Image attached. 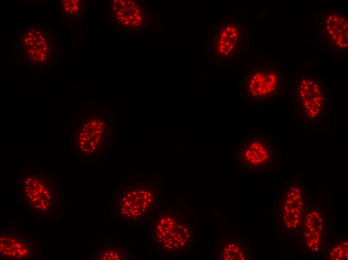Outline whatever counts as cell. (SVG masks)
<instances>
[{"mask_svg": "<svg viewBox=\"0 0 348 260\" xmlns=\"http://www.w3.org/2000/svg\"><path fill=\"white\" fill-rule=\"evenodd\" d=\"M118 200L120 216L128 223L138 222L154 212L158 194L152 186L137 184L121 191Z\"/></svg>", "mask_w": 348, "mask_h": 260, "instance_id": "obj_3", "label": "cell"}, {"mask_svg": "<svg viewBox=\"0 0 348 260\" xmlns=\"http://www.w3.org/2000/svg\"><path fill=\"white\" fill-rule=\"evenodd\" d=\"M326 260H344L348 258V244L346 240H337L328 248Z\"/></svg>", "mask_w": 348, "mask_h": 260, "instance_id": "obj_15", "label": "cell"}, {"mask_svg": "<svg viewBox=\"0 0 348 260\" xmlns=\"http://www.w3.org/2000/svg\"><path fill=\"white\" fill-rule=\"evenodd\" d=\"M115 12L117 22L123 27L138 28L144 22L143 12L136 2L130 0H118Z\"/></svg>", "mask_w": 348, "mask_h": 260, "instance_id": "obj_12", "label": "cell"}, {"mask_svg": "<svg viewBox=\"0 0 348 260\" xmlns=\"http://www.w3.org/2000/svg\"><path fill=\"white\" fill-rule=\"evenodd\" d=\"M280 198L278 220L281 230L288 234L298 233L308 210L304 185L287 182Z\"/></svg>", "mask_w": 348, "mask_h": 260, "instance_id": "obj_4", "label": "cell"}, {"mask_svg": "<svg viewBox=\"0 0 348 260\" xmlns=\"http://www.w3.org/2000/svg\"><path fill=\"white\" fill-rule=\"evenodd\" d=\"M321 33L323 40L334 50H347L348 24L345 16L336 12H328L324 16Z\"/></svg>", "mask_w": 348, "mask_h": 260, "instance_id": "obj_9", "label": "cell"}, {"mask_svg": "<svg viewBox=\"0 0 348 260\" xmlns=\"http://www.w3.org/2000/svg\"><path fill=\"white\" fill-rule=\"evenodd\" d=\"M248 250L241 241L236 238H226L218 249L219 260H246Z\"/></svg>", "mask_w": 348, "mask_h": 260, "instance_id": "obj_13", "label": "cell"}, {"mask_svg": "<svg viewBox=\"0 0 348 260\" xmlns=\"http://www.w3.org/2000/svg\"><path fill=\"white\" fill-rule=\"evenodd\" d=\"M36 248L32 241L16 232H5L0 237V256L8 260H31Z\"/></svg>", "mask_w": 348, "mask_h": 260, "instance_id": "obj_10", "label": "cell"}, {"mask_svg": "<svg viewBox=\"0 0 348 260\" xmlns=\"http://www.w3.org/2000/svg\"><path fill=\"white\" fill-rule=\"evenodd\" d=\"M96 260H130L127 248L118 246L102 247L96 250L94 256Z\"/></svg>", "mask_w": 348, "mask_h": 260, "instance_id": "obj_14", "label": "cell"}, {"mask_svg": "<svg viewBox=\"0 0 348 260\" xmlns=\"http://www.w3.org/2000/svg\"><path fill=\"white\" fill-rule=\"evenodd\" d=\"M295 110L308 122L318 121L328 104L326 88L311 77L298 79L294 87Z\"/></svg>", "mask_w": 348, "mask_h": 260, "instance_id": "obj_2", "label": "cell"}, {"mask_svg": "<svg viewBox=\"0 0 348 260\" xmlns=\"http://www.w3.org/2000/svg\"><path fill=\"white\" fill-rule=\"evenodd\" d=\"M276 150L274 142L268 134H248L239 144V164L250 171L266 170L274 162Z\"/></svg>", "mask_w": 348, "mask_h": 260, "instance_id": "obj_5", "label": "cell"}, {"mask_svg": "<svg viewBox=\"0 0 348 260\" xmlns=\"http://www.w3.org/2000/svg\"><path fill=\"white\" fill-rule=\"evenodd\" d=\"M150 232L156 244L169 253L186 249L194 234L184 216L176 210L164 209L154 216Z\"/></svg>", "mask_w": 348, "mask_h": 260, "instance_id": "obj_1", "label": "cell"}, {"mask_svg": "<svg viewBox=\"0 0 348 260\" xmlns=\"http://www.w3.org/2000/svg\"><path fill=\"white\" fill-rule=\"evenodd\" d=\"M282 84V73L278 70H251L247 73L244 82L245 98L252 102L268 101L280 92Z\"/></svg>", "mask_w": 348, "mask_h": 260, "instance_id": "obj_6", "label": "cell"}, {"mask_svg": "<svg viewBox=\"0 0 348 260\" xmlns=\"http://www.w3.org/2000/svg\"><path fill=\"white\" fill-rule=\"evenodd\" d=\"M22 192L26 204L34 212L46 214L56 206L58 196L50 180L40 174H30L24 178Z\"/></svg>", "mask_w": 348, "mask_h": 260, "instance_id": "obj_7", "label": "cell"}, {"mask_svg": "<svg viewBox=\"0 0 348 260\" xmlns=\"http://www.w3.org/2000/svg\"><path fill=\"white\" fill-rule=\"evenodd\" d=\"M302 242L304 250L310 254H318L324 241L326 218L316 208H308L301 228Z\"/></svg>", "mask_w": 348, "mask_h": 260, "instance_id": "obj_8", "label": "cell"}, {"mask_svg": "<svg viewBox=\"0 0 348 260\" xmlns=\"http://www.w3.org/2000/svg\"><path fill=\"white\" fill-rule=\"evenodd\" d=\"M243 30L236 22H228L220 26L214 36L216 54L221 57L236 54L242 42Z\"/></svg>", "mask_w": 348, "mask_h": 260, "instance_id": "obj_11", "label": "cell"}]
</instances>
